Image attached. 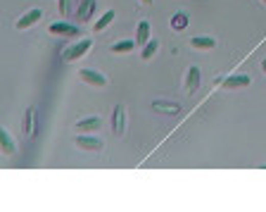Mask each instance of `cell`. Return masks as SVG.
<instances>
[{
  "label": "cell",
  "mask_w": 266,
  "mask_h": 212,
  "mask_svg": "<svg viewBox=\"0 0 266 212\" xmlns=\"http://www.w3.org/2000/svg\"><path fill=\"white\" fill-rule=\"evenodd\" d=\"M90 46H93V41H90V38H81L79 43L69 46V48L64 50V62H76L79 57H83V55L88 53Z\"/></svg>",
  "instance_id": "6da1fadb"
},
{
  "label": "cell",
  "mask_w": 266,
  "mask_h": 212,
  "mask_svg": "<svg viewBox=\"0 0 266 212\" xmlns=\"http://www.w3.org/2000/svg\"><path fill=\"white\" fill-rule=\"evenodd\" d=\"M250 83H252L250 74H231V76H226V79H221L224 89H245Z\"/></svg>",
  "instance_id": "7a4b0ae2"
},
{
  "label": "cell",
  "mask_w": 266,
  "mask_h": 212,
  "mask_svg": "<svg viewBox=\"0 0 266 212\" xmlns=\"http://www.w3.org/2000/svg\"><path fill=\"white\" fill-rule=\"evenodd\" d=\"M79 79L90 83V86H105V83H107L105 74H100L98 69H81V72H79Z\"/></svg>",
  "instance_id": "3957f363"
},
{
  "label": "cell",
  "mask_w": 266,
  "mask_h": 212,
  "mask_svg": "<svg viewBox=\"0 0 266 212\" xmlns=\"http://www.w3.org/2000/svg\"><path fill=\"white\" fill-rule=\"evenodd\" d=\"M41 17H43V12L38 10V7H34V10H29V12L21 14L14 27H17V29H29V27H34L36 22H41Z\"/></svg>",
  "instance_id": "277c9868"
},
{
  "label": "cell",
  "mask_w": 266,
  "mask_h": 212,
  "mask_svg": "<svg viewBox=\"0 0 266 212\" xmlns=\"http://www.w3.org/2000/svg\"><path fill=\"white\" fill-rule=\"evenodd\" d=\"M48 31L53 36H79V27L67 24V22H55V24L48 27Z\"/></svg>",
  "instance_id": "5b68a950"
},
{
  "label": "cell",
  "mask_w": 266,
  "mask_h": 212,
  "mask_svg": "<svg viewBox=\"0 0 266 212\" xmlns=\"http://www.w3.org/2000/svg\"><path fill=\"white\" fill-rule=\"evenodd\" d=\"M93 10H95V0H81V3H79V7H76L79 24H86V22L93 17Z\"/></svg>",
  "instance_id": "8992f818"
},
{
  "label": "cell",
  "mask_w": 266,
  "mask_h": 212,
  "mask_svg": "<svg viewBox=\"0 0 266 212\" xmlns=\"http://www.w3.org/2000/svg\"><path fill=\"white\" fill-rule=\"evenodd\" d=\"M124 126H126V115H124V105H116L114 112H112V129H114L116 136L124 134Z\"/></svg>",
  "instance_id": "52a82bcc"
},
{
  "label": "cell",
  "mask_w": 266,
  "mask_h": 212,
  "mask_svg": "<svg viewBox=\"0 0 266 212\" xmlns=\"http://www.w3.org/2000/svg\"><path fill=\"white\" fill-rule=\"evenodd\" d=\"M76 145L81 148V151H103V141L100 138H93V136H76Z\"/></svg>",
  "instance_id": "ba28073f"
},
{
  "label": "cell",
  "mask_w": 266,
  "mask_h": 212,
  "mask_svg": "<svg viewBox=\"0 0 266 212\" xmlns=\"http://www.w3.org/2000/svg\"><path fill=\"white\" fill-rule=\"evenodd\" d=\"M198 89H200V69L190 67L188 74H185V91H188V93H195Z\"/></svg>",
  "instance_id": "9c48e42d"
},
{
  "label": "cell",
  "mask_w": 266,
  "mask_h": 212,
  "mask_svg": "<svg viewBox=\"0 0 266 212\" xmlns=\"http://www.w3.org/2000/svg\"><path fill=\"white\" fill-rule=\"evenodd\" d=\"M0 148H3L5 155H14V151H17V145H14V141L7 129H0Z\"/></svg>",
  "instance_id": "30bf717a"
},
{
  "label": "cell",
  "mask_w": 266,
  "mask_h": 212,
  "mask_svg": "<svg viewBox=\"0 0 266 212\" xmlns=\"http://www.w3.org/2000/svg\"><path fill=\"white\" fill-rule=\"evenodd\" d=\"M100 124H103L100 117H86V119H81V122H76V131H98L100 129Z\"/></svg>",
  "instance_id": "8fae6325"
},
{
  "label": "cell",
  "mask_w": 266,
  "mask_h": 212,
  "mask_svg": "<svg viewBox=\"0 0 266 212\" xmlns=\"http://www.w3.org/2000/svg\"><path fill=\"white\" fill-rule=\"evenodd\" d=\"M192 48H198V50H212L214 46H216V41H214L212 36H195L190 41Z\"/></svg>",
  "instance_id": "7c38bea8"
},
{
  "label": "cell",
  "mask_w": 266,
  "mask_h": 212,
  "mask_svg": "<svg viewBox=\"0 0 266 212\" xmlns=\"http://www.w3.org/2000/svg\"><path fill=\"white\" fill-rule=\"evenodd\" d=\"M148 41H150V24L148 22H140L136 29V43L138 46H145Z\"/></svg>",
  "instance_id": "4fadbf2b"
},
{
  "label": "cell",
  "mask_w": 266,
  "mask_h": 212,
  "mask_svg": "<svg viewBox=\"0 0 266 212\" xmlns=\"http://www.w3.org/2000/svg\"><path fill=\"white\" fill-rule=\"evenodd\" d=\"M114 17H116V12H114V10H107V12H105L103 17H100V19L95 22V31H103V29H107L109 24L114 22Z\"/></svg>",
  "instance_id": "5bb4252c"
},
{
  "label": "cell",
  "mask_w": 266,
  "mask_h": 212,
  "mask_svg": "<svg viewBox=\"0 0 266 212\" xmlns=\"http://www.w3.org/2000/svg\"><path fill=\"white\" fill-rule=\"evenodd\" d=\"M188 27V14L185 12H176L171 17V29H176V31H183Z\"/></svg>",
  "instance_id": "9a60e30c"
},
{
  "label": "cell",
  "mask_w": 266,
  "mask_h": 212,
  "mask_svg": "<svg viewBox=\"0 0 266 212\" xmlns=\"http://www.w3.org/2000/svg\"><path fill=\"white\" fill-rule=\"evenodd\" d=\"M138 43L136 41H119V43H112V53H131V50L136 48Z\"/></svg>",
  "instance_id": "2e32d148"
},
{
  "label": "cell",
  "mask_w": 266,
  "mask_h": 212,
  "mask_svg": "<svg viewBox=\"0 0 266 212\" xmlns=\"http://www.w3.org/2000/svg\"><path fill=\"white\" fill-rule=\"evenodd\" d=\"M157 48H159V41L157 38H150V41L143 46V55H140V57H143V60H150L152 55L157 53Z\"/></svg>",
  "instance_id": "e0dca14e"
},
{
  "label": "cell",
  "mask_w": 266,
  "mask_h": 212,
  "mask_svg": "<svg viewBox=\"0 0 266 212\" xmlns=\"http://www.w3.org/2000/svg\"><path fill=\"white\" fill-rule=\"evenodd\" d=\"M27 134L29 136H36V110L34 108L27 110Z\"/></svg>",
  "instance_id": "ac0fdd59"
},
{
  "label": "cell",
  "mask_w": 266,
  "mask_h": 212,
  "mask_svg": "<svg viewBox=\"0 0 266 212\" xmlns=\"http://www.w3.org/2000/svg\"><path fill=\"white\" fill-rule=\"evenodd\" d=\"M152 108L155 110H162V112H178V103H164V100H155L152 103Z\"/></svg>",
  "instance_id": "d6986e66"
},
{
  "label": "cell",
  "mask_w": 266,
  "mask_h": 212,
  "mask_svg": "<svg viewBox=\"0 0 266 212\" xmlns=\"http://www.w3.org/2000/svg\"><path fill=\"white\" fill-rule=\"evenodd\" d=\"M69 5H71V0H57V10H60V14H69Z\"/></svg>",
  "instance_id": "ffe728a7"
},
{
  "label": "cell",
  "mask_w": 266,
  "mask_h": 212,
  "mask_svg": "<svg viewBox=\"0 0 266 212\" xmlns=\"http://www.w3.org/2000/svg\"><path fill=\"white\" fill-rule=\"evenodd\" d=\"M140 3H143V5H152V0H140Z\"/></svg>",
  "instance_id": "44dd1931"
},
{
  "label": "cell",
  "mask_w": 266,
  "mask_h": 212,
  "mask_svg": "<svg viewBox=\"0 0 266 212\" xmlns=\"http://www.w3.org/2000/svg\"><path fill=\"white\" fill-rule=\"evenodd\" d=\"M261 69H264V74H266V60H264V62H261Z\"/></svg>",
  "instance_id": "7402d4cb"
},
{
  "label": "cell",
  "mask_w": 266,
  "mask_h": 212,
  "mask_svg": "<svg viewBox=\"0 0 266 212\" xmlns=\"http://www.w3.org/2000/svg\"><path fill=\"white\" fill-rule=\"evenodd\" d=\"M261 3H264V5H266V0H261Z\"/></svg>",
  "instance_id": "603a6c76"
}]
</instances>
